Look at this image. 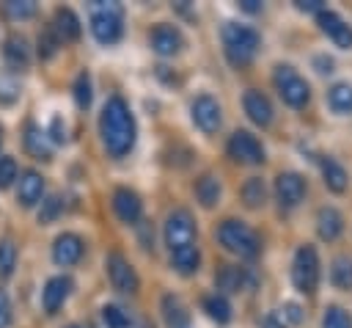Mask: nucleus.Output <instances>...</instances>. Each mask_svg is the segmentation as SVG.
<instances>
[{"label": "nucleus", "instance_id": "obj_1", "mask_svg": "<svg viewBox=\"0 0 352 328\" xmlns=\"http://www.w3.org/2000/svg\"><path fill=\"white\" fill-rule=\"evenodd\" d=\"M99 135L110 157H124L135 146V116L121 96H110L99 113Z\"/></svg>", "mask_w": 352, "mask_h": 328}, {"label": "nucleus", "instance_id": "obj_2", "mask_svg": "<svg viewBox=\"0 0 352 328\" xmlns=\"http://www.w3.org/2000/svg\"><path fill=\"white\" fill-rule=\"evenodd\" d=\"M220 36H223V52L228 63L236 69L248 66L256 58L258 44H261V36L250 25H239V22H226Z\"/></svg>", "mask_w": 352, "mask_h": 328}, {"label": "nucleus", "instance_id": "obj_3", "mask_svg": "<svg viewBox=\"0 0 352 328\" xmlns=\"http://www.w3.org/2000/svg\"><path fill=\"white\" fill-rule=\"evenodd\" d=\"M217 240H220V245H223L226 251H231V254H236V256H242V259H253V256H258V251H261L258 234H256L248 223L234 221V218H228V221H223V223L217 226Z\"/></svg>", "mask_w": 352, "mask_h": 328}, {"label": "nucleus", "instance_id": "obj_4", "mask_svg": "<svg viewBox=\"0 0 352 328\" xmlns=\"http://www.w3.org/2000/svg\"><path fill=\"white\" fill-rule=\"evenodd\" d=\"M91 33L99 44H116L124 33V11L118 3H91Z\"/></svg>", "mask_w": 352, "mask_h": 328}, {"label": "nucleus", "instance_id": "obj_5", "mask_svg": "<svg viewBox=\"0 0 352 328\" xmlns=\"http://www.w3.org/2000/svg\"><path fill=\"white\" fill-rule=\"evenodd\" d=\"M272 80H275V88H278L280 99H283L289 107H302V105L308 102L311 85H308V80H305L294 66H289V63L275 66Z\"/></svg>", "mask_w": 352, "mask_h": 328}, {"label": "nucleus", "instance_id": "obj_6", "mask_svg": "<svg viewBox=\"0 0 352 328\" xmlns=\"http://www.w3.org/2000/svg\"><path fill=\"white\" fill-rule=\"evenodd\" d=\"M292 281L302 295L316 292L319 287V254L314 245H300L294 251V262H292Z\"/></svg>", "mask_w": 352, "mask_h": 328}, {"label": "nucleus", "instance_id": "obj_7", "mask_svg": "<svg viewBox=\"0 0 352 328\" xmlns=\"http://www.w3.org/2000/svg\"><path fill=\"white\" fill-rule=\"evenodd\" d=\"M165 245H168V251L184 248V245H198L195 221H192L190 209H173L168 215V221H165Z\"/></svg>", "mask_w": 352, "mask_h": 328}, {"label": "nucleus", "instance_id": "obj_8", "mask_svg": "<svg viewBox=\"0 0 352 328\" xmlns=\"http://www.w3.org/2000/svg\"><path fill=\"white\" fill-rule=\"evenodd\" d=\"M104 267H107V276H110L113 289H118V292H124V295H135V292H138L140 278H138V273H135L132 262H129L124 254L110 251V254H107Z\"/></svg>", "mask_w": 352, "mask_h": 328}, {"label": "nucleus", "instance_id": "obj_9", "mask_svg": "<svg viewBox=\"0 0 352 328\" xmlns=\"http://www.w3.org/2000/svg\"><path fill=\"white\" fill-rule=\"evenodd\" d=\"M190 116L195 121V127L206 135L217 132L220 130V121H223V110H220V102L212 96V94H198L192 102H190Z\"/></svg>", "mask_w": 352, "mask_h": 328}, {"label": "nucleus", "instance_id": "obj_10", "mask_svg": "<svg viewBox=\"0 0 352 328\" xmlns=\"http://www.w3.org/2000/svg\"><path fill=\"white\" fill-rule=\"evenodd\" d=\"M228 154L236 160V163H245V165H258L264 163V146L261 141L248 132V130H236L231 138H228Z\"/></svg>", "mask_w": 352, "mask_h": 328}, {"label": "nucleus", "instance_id": "obj_11", "mask_svg": "<svg viewBox=\"0 0 352 328\" xmlns=\"http://www.w3.org/2000/svg\"><path fill=\"white\" fill-rule=\"evenodd\" d=\"M148 44H151V50H154L157 55L170 58V55H176V52L184 47V36L179 33V28L162 22V25H154V28H151Z\"/></svg>", "mask_w": 352, "mask_h": 328}, {"label": "nucleus", "instance_id": "obj_12", "mask_svg": "<svg viewBox=\"0 0 352 328\" xmlns=\"http://www.w3.org/2000/svg\"><path fill=\"white\" fill-rule=\"evenodd\" d=\"M275 196H278V204L280 207H297L302 198H305V179L294 171H283L278 174L275 179Z\"/></svg>", "mask_w": 352, "mask_h": 328}, {"label": "nucleus", "instance_id": "obj_13", "mask_svg": "<svg viewBox=\"0 0 352 328\" xmlns=\"http://www.w3.org/2000/svg\"><path fill=\"white\" fill-rule=\"evenodd\" d=\"M316 22H319V28H322V33L336 44V47H341V50H349L352 47V28L336 14V11H319L316 14Z\"/></svg>", "mask_w": 352, "mask_h": 328}, {"label": "nucleus", "instance_id": "obj_14", "mask_svg": "<svg viewBox=\"0 0 352 328\" xmlns=\"http://www.w3.org/2000/svg\"><path fill=\"white\" fill-rule=\"evenodd\" d=\"M69 292H72V278L69 276H52L44 284V289H41V306H44V311L47 314H55L66 303Z\"/></svg>", "mask_w": 352, "mask_h": 328}, {"label": "nucleus", "instance_id": "obj_15", "mask_svg": "<svg viewBox=\"0 0 352 328\" xmlns=\"http://www.w3.org/2000/svg\"><path fill=\"white\" fill-rule=\"evenodd\" d=\"M80 256H82V240L77 234L63 232V234L55 237V243H52V259H55V265L69 267V265L80 262Z\"/></svg>", "mask_w": 352, "mask_h": 328}, {"label": "nucleus", "instance_id": "obj_16", "mask_svg": "<svg viewBox=\"0 0 352 328\" xmlns=\"http://www.w3.org/2000/svg\"><path fill=\"white\" fill-rule=\"evenodd\" d=\"M242 107H245V113H248V119H250L253 124L270 127V121H272V105H270V99H267L261 91L248 88L245 96H242Z\"/></svg>", "mask_w": 352, "mask_h": 328}, {"label": "nucleus", "instance_id": "obj_17", "mask_svg": "<svg viewBox=\"0 0 352 328\" xmlns=\"http://www.w3.org/2000/svg\"><path fill=\"white\" fill-rule=\"evenodd\" d=\"M113 209L118 215V221L124 223H138L140 221V212H143V204H140V196L129 187H118L113 193Z\"/></svg>", "mask_w": 352, "mask_h": 328}, {"label": "nucleus", "instance_id": "obj_18", "mask_svg": "<svg viewBox=\"0 0 352 328\" xmlns=\"http://www.w3.org/2000/svg\"><path fill=\"white\" fill-rule=\"evenodd\" d=\"M160 311H162V322L165 328H192V320H190V311L184 306V300L179 295H162V303H160Z\"/></svg>", "mask_w": 352, "mask_h": 328}, {"label": "nucleus", "instance_id": "obj_19", "mask_svg": "<svg viewBox=\"0 0 352 328\" xmlns=\"http://www.w3.org/2000/svg\"><path fill=\"white\" fill-rule=\"evenodd\" d=\"M44 193V176L38 171H22L19 174V185H16V198L22 207H33L41 201Z\"/></svg>", "mask_w": 352, "mask_h": 328}, {"label": "nucleus", "instance_id": "obj_20", "mask_svg": "<svg viewBox=\"0 0 352 328\" xmlns=\"http://www.w3.org/2000/svg\"><path fill=\"white\" fill-rule=\"evenodd\" d=\"M214 284L217 289H226V292H239V289H248L253 284L250 273L245 267H234V265H223L214 276Z\"/></svg>", "mask_w": 352, "mask_h": 328}, {"label": "nucleus", "instance_id": "obj_21", "mask_svg": "<svg viewBox=\"0 0 352 328\" xmlns=\"http://www.w3.org/2000/svg\"><path fill=\"white\" fill-rule=\"evenodd\" d=\"M316 232H319V237L322 240H336L341 232H344V218H341V212L336 209V207H322L319 212H316Z\"/></svg>", "mask_w": 352, "mask_h": 328}, {"label": "nucleus", "instance_id": "obj_22", "mask_svg": "<svg viewBox=\"0 0 352 328\" xmlns=\"http://www.w3.org/2000/svg\"><path fill=\"white\" fill-rule=\"evenodd\" d=\"M52 30H55V36L63 39V41H77L80 33H82L80 19H77V14H74L72 8H58V11H55V25H52Z\"/></svg>", "mask_w": 352, "mask_h": 328}, {"label": "nucleus", "instance_id": "obj_23", "mask_svg": "<svg viewBox=\"0 0 352 328\" xmlns=\"http://www.w3.org/2000/svg\"><path fill=\"white\" fill-rule=\"evenodd\" d=\"M319 168H322V176H324V185H327V190H333V193H344L346 190V171H344V165L336 160V157H322L319 160Z\"/></svg>", "mask_w": 352, "mask_h": 328}, {"label": "nucleus", "instance_id": "obj_24", "mask_svg": "<svg viewBox=\"0 0 352 328\" xmlns=\"http://www.w3.org/2000/svg\"><path fill=\"white\" fill-rule=\"evenodd\" d=\"M168 254H170V265H173V270L182 273V276H192V273L198 270V265H201V251H198V245L173 248V251H168Z\"/></svg>", "mask_w": 352, "mask_h": 328}, {"label": "nucleus", "instance_id": "obj_25", "mask_svg": "<svg viewBox=\"0 0 352 328\" xmlns=\"http://www.w3.org/2000/svg\"><path fill=\"white\" fill-rule=\"evenodd\" d=\"M25 149L36 160H50L52 157V146L47 141V132L41 127H36V124H28V130H25Z\"/></svg>", "mask_w": 352, "mask_h": 328}, {"label": "nucleus", "instance_id": "obj_26", "mask_svg": "<svg viewBox=\"0 0 352 328\" xmlns=\"http://www.w3.org/2000/svg\"><path fill=\"white\" fill-rule=\"evenodd\" d=\"M220 196H223V187H220V179L214 174L198 176V182H195V198L201 201V207H206V209L214 207L220 201Z\"/></svg>", "mask_w": 352, "mask_h": 328}, {"label": "nucleus", "instance_id": "obj_27", "mask_svg": "<svg viewBox=\"0 0 352 328\" xmlns=\"http://www.w3.org/2000/svg\"><path fill=\"white\" fill-rule=\"evenodd\" d=\"M327 107L333 113H352V83H336L327 88Z\"/></svg>", "mask_w": 352, "mask_h": 328}, {"label": "nucleus", "instance_id": "obj_28", "mask_svg": "<svg viewBox=\"0 0 352 328\" xmlns=\"http://www.w3.org/2000/svg\"><path fill=\"white\" fill-rule=\"evenodd\" d=\"M242 201H245V207H250V209H256V207H261V204L267 201V185H264L261 176H250V179L242 185Z\"/></svg>", "mask_w": 352, "mask_h": 328}, {"label": "nucleus", "instance_id": "obj_29", "mask_svg": "<svg viewBox=\"0 0 352 328\" xmlns=\"http://www.w3.org/2000/svg\"><path fill=\"white\" fill-rule=\"evenodd\" d=\"M3 52H6V61H8L11 66H25V63H28V58H30L28 41H25L22 36H8V39H6Z\"/></svg>", "mask_w": 352, "mask_h": 328}, {"label": "nucleus", "instance_id": "obj_30", "mask_svg": "<svg viewBox=\"0 0 352 328\" xmlns=\"http://www.w3.org/2000/svg\"><path fill=\"white\" fill-rule=\"evenodd\" d=\"M330 281L338 289H349L352 287V256H336L330 265Z\"/></svg>", "mask_w": 352, "mask_h": 328}, {"label": "nucleus", "instance_id": "obj_31", "mask_svg": "<svg viewBox=\"0 0 352 328\" xmlns=\"http://www.w3.org/2000/svg\"><path fill=\"white\" fill-rule=\"evenodd\" d=\"M204 309H206V314L212 317V320H217V322H228L231 320V303L223 298V295H206L204 298Z\"/></svg>", "mask_w": 352, "mask_h": 328}, {"label": "nucleus", "instance_id": "obj_32", "mask_svg": "<svg viewBox=\"0 0 352 328\" xmlns=\"http://www.w3.org/2000/svg\"><path fill=\"white\" fill-rule=\"evenodd\" d=\"M102 320H104L107 328H129V325H132L129 314H126L121 306H116V303H107V306L102 309Z\"/></svg>", "mask_w": 352, "mask_h": 328}, {"label": "nucleus", "instance_id": "obj_33", "mask_svg": "<svg viewBox=\"0 0 352 328\" xmlns=\"http://www.w3.org/2000/svg\"><path fill=\"white\" fill-rule=\"evenodd\" d=\"M322 328H352V317L341 306H327L322 317Z\"/></svg>", "mask_w": 352, "mask_h": 328}, {"label": "nucleus", "instance_id": "obj_34", "mask_svg": "<svg viewBox=\"0 0 352 328\" xmlns=\"http://www.w3.org/2000/svg\"><path fill=\"white\" fill-rule=\"evenodd\" d=\"M14 265H16V248L11 240H0V276H11L14 273Z\"/></svg>", "mask_w": 352, "mask_h": 328}, {"label": "nucleus", "instance_id": "obj_35", "mask_svg": "<svg viewBox=\"0 0 352 328\" xmlns=\"http://www.w3.org/2000/svg\"><path fill=\"white\" fill-rule=\"evenodd\" d=\"M58 44H60V39L55 36L52 28H44V30L38 33V55H41V58H52L55 50H58Z\"/></svg>", "mask_w": 352, "mask_h": 328}, {"label": "nucleus", "instance_id": "obj_36", "mask_svg": "<svg viewBox=\"0 0 352 328\" xmlns=\"http://www.w3.org/2000/svg\"><path fill=\"white\" fill-rule=\"evenodd\" d=\"M74 99H77L80 107H88L91 105V77L85 72L77 74V80H74Z\"/></svg>", "mask_w": 352, "mask_h": 328}, {"label": "nucleus", "instance_id": "obj_37", "mask_svg": "<svg viewBox=\"0 0 352 328\" xmlns=\"http://www.w3.org/2000/svg\"><path fill=\"white\" fill-rule=\"evenodd\" d=\"M60 209H63V201H60L58 196H50L47 201H41L38 221H41V223H50V221H55V218L60 215Z\"/></svg>", "mask_w": 352, "mask_h": 328}, {"label": "nucleus", "instance_id": "obj_38", "mask_svg": "<svg viewBox=\"0 0 352 328\" xmlns=\"http://www.w3.org/2000/svg\"><path fill=\"white\" fill-rule=\"evenodd\" d=\"M16 176H19L16 160L14 157H0V187H8Z\"/></svg>", "mask_w": 352, "mask_h": 328}, {"label": "nucleus", "instance_id": "obj_39", "mask_svg": "<svg viewBox=\"0 0 352 328\" xmlns=\"http://www.w3.org/2000/svg\"><path fill=\"white\" fill-rule=\"evenodd\" d=\"M6 11H8L14 19H28V17L36 14V3H30V0H22V3L11 0V3H6Z\"/></svg>", "mask_w": 352, "mask_h": 328}, {"label": "nucleus", "instance_id": "obj_40", "mask_svg": "<svg viewBox=\"0 0 352 328\" xmlns=\"http://www.w3.org/2000/svg\"><path fill=\"white\" fill-rule=\"evenodd\" d=\"M19 96V83L8 74L0 77V102H14Z\"/></svg>", "mask_w": 352, "mask_h": 328}, {"label": "nucleus", "instance_id": "obj_41", "mask_svg": "<svg viewBox=\"0 0 352 328\" xmlns=\"http://www.w3.org/2000/svg\"><path fill=\"white\" fill-rule=\"evenodd\" d=\"M47 135H52V141H58V143H63L66 141V124H60V116H52V121H50V130H44Z\"/></svg>", "mask_w": 352, "mask_h": 328}, {"label": "nucleus", "instance_id": "obj_42", "mask_svg": "<svg viewBox=\"0 0 352 328\" xmlns=\"http://www.w3.org/2000/svg\"><path fill=\"white\" fill-rule=\"evenodd\" d=\"M11 325V300L6 295V289H0V328Z\"/></svg>", "mask_w": 352, "mask_h": 328}, {"label": "nucleus", "instance_id": "obj_43", "mask_svg": "<svg viewBox=\"0 0 352 328\" xmlns=\"http://www.w3.org/2000/svg\"><path fill=\"white\" fill-rule=\"evenodd\" d=\"M283 309H286V317L292 322H302V309L297 303H283Z\"/></svg>", "mask_w": 352, "mask_h": 328}, {"label": "nucleus", "instance_id": "obj_44", "mask_svg": "<svg viewBox=\"0 0 352 328\" xmlns=\"http://www.w3.org/2000/svg\"><path fill=\"white\" fill-rule=\"evenodd\" d=\"M297 8L300 11H316L319 14L322 11V3L319 0H297Z\"/></svg>", "mask_w": 352, "mask_h": 328}, {"label": "nucleus", "instance_id": "obj_45", "mask_svg": "<svg viewBox=\"0 0 352 328\" xmlns=\"http://www.w3.org/2000/svg\"><path fill=\"white\" fill-rule=\"evenodd\" d=\"M261 328H286V325H283V320L278 314H267L264 322H261Z\"/></svg>", "mask_w": 352, "mask_h": 328}, {"label": "nucleus", "instance_id": "obj_46", "mask_svg": "<svg viewBox=\"0 0 352 328\" xmlns=\"http://www.w3.org/2000/svg\"><path fill=\"white\" fill-rule=\"evenodd\" d=\"M239 6H242L245 11H250V14H256V11H261V3H258V0H242Z\"/></svg>", "mask_w": 352, "mask_h": 328}, {"label": "nucleus", "instance_id": "obj_47", "mask_svg": "<svg viewBox=\"0 0 352 328\" xmlns=\"http://www.w3.org/2000/svg\"><path fill=\"white\" fill-rule=\"evenodd\" d=\"M66 328H80V325H66Z\"/></svg>", "mask_w": 352, "mask_h": 328}, {"label": "nucleus", "instance_id": "obj_48", "mask_svg": "<svg viewBox=\"0 0 352 328\" xmlns=\"http://www.w3.org/2000/svg\"><path fill=\"white\" fill-rule=\"evenodd\" d=\"M0 141H3V130H0Z\"/></svg>", "mask_w": 352, "mask_h": 328}]
</instances>
